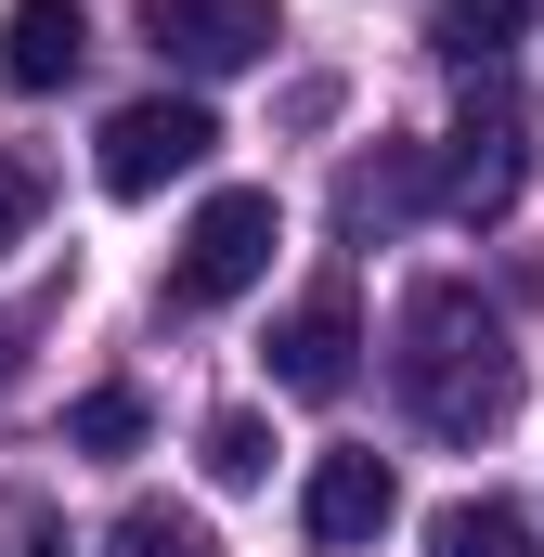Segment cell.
Here are the masks:
<instances>
[{
  "instance_id": "5b68a950",
  "label": "cell",
  "mask_w": 544,
  "mask_h": 557,
  "mask_svg": "<svg viewBox=\"0 0 544 557\" xmlns=\"http://www.w3.org/2000/svg\"><path fill=\"white\" fill-rule=\"evenodd\" d=\"M441 208L454 221H506L519 208V117H506V91H480L454 143H441Z\"/></svg>"
},
{
  "instance_id": "2e32d148",
  "label": "cell",
  "mask_w": 544,
  "mask_h": 557,
  "mask_svg": "<svg viewBox=\"0 0 544 557\" xmlns=\"http://www.w3.org/2000/svg\"><path fill=\"white\" fill-rule=\"evenodd\" d=\"M13 557H78V545H65V519H26V545H13Z\"/></svg>"
},
{
  "instance_id": "30bf717a",
  "label": "cell",
  "mask_w": 544,
  "mask_h": 557,
  "mask_svg": "<svg viewBox=\"0 0 544 557\" xmlns=\"http://www.w3.org/2000/svg\"><path fill=\"white\" fill-rule=\"evenodd\" d=\"M428 557H544V532L506 506V493H467V506L428 519Z\"/></svg>"
},
{
  "instance_id": "4fadbf2b",
  "label": "cell",
  "mask_w": 544,
  "mask_h": 557,
  "mask_svg": "<svg viewBox=\"0 0 544 557\" xmlns=\"http://www.w3.org/2000/svg\"><path fill=\"white\" fill-rule=\"evenodd\" d=\"M65 441H78V454H143V389H78Z\"/></svg>"
},
{
  "instance_id": "3957f363",
  "label": "cell",
  "mask_w": 544,
  "mask_h": 557,
  "mask_svg": "<svg viewBox=\"0 0 544 557\" xmlns=\"http://www.w3.org/2000/svg\"><path fill=\"white\" fill-rule=\"evenodd\" d=\"M208 143H221V117L195 104V91H156V104H118L104 117V195H169L182 169H208Z\"/></svg>"
},
{
  "instance_id": "9c48e42d",
  "label": "cell",
  "mask_w": 544,
  "mask_h": 557,
  "mask_svg": "<svg viewBox=\"0 0 544 557\" xmlns=\"http://www.w3.org/2000/svg\"><path fill=\"white\" fill-rule=\"evenodd\" d=\"M428 195H441V169H428L415 143H403V156H363V169L337 182V234H350V247H376V234H403Z\"/></svg>"
},
{
  "instance_id": "6da1fadb",
  "label": "cell",
  "mask_w": 544,
  "mask_h": 557,
  "mask_svg": "<svg viewBox=\"0 0 544 557\" xmlns=\"http://www.w3.org/2000/svg\"><path fill=\"white\" fill-rule=\"evenodd\" d=\"M390 376H403V416L428 441H493L519 416V350H506V311L480 285H415L403 298V337H390Z\"/></svg>"
},
{
  "instance_id": "8992f818",
  "label": "cell",
  "mask_w": 544,
  "mask_h": 557,
  "mask_svg": "<svg viewBox=\"0 0 544 557\" xmlns=\"http://www.w3.org/2000/svg\"><path fill=\"white\" fill-rule=\"evenodd\" d=\"M350 350H363V311H350V285H311V298L272 324V389H298V403H337V389H350Z\"/></svg>"
},
{
  "instance_id": "5bb4252c",
  "label": "cell",
  "mask_w": 544,
  "mask_h": 557,
  "mask_svg": "<svg viewBox=\"0 0 544 557\" xmlns=\"http://www.w3.org/2000/svg\"><path fill=\"white\" fill-rule=\"evenodd\" d=\"M519 26H532V0H441V39H454L467 65H493Z\"/></svg>"
},
{
  "instance_id": "9a60e30c",
  "label": "cell",
  "mask_w": 544,
  "mask_h": 557,
  "mask_svg": "<svg viewBox=\"0 0 544 557\" xmlns=\"http://www.w3.org/2000/svg\"><path fill=\"white\" fill-rule=\"evenodd\" d=\"M39 208H52V182H39L26 156H0V247H26V234H39Z\"/></svg>"
},
{
  "instance_id": "ba28073f",
  "label": "cell",
  "mask_w": 544,
  "mask_h": 557,
  "mask_svg": "<svg viewBox=\"0 0 544 557\" xmlns=\"http://www.w3.org/2000/svg\"><path fill=\"white\" fill-rule=\"evenodd\" d=\"M78 52H91V13H78V0H13V13H0V78H13V91H65Z\"/></svg>"
},
{
  "instance_id": "52a82bcc",
  "label": "cell",
  "mask_w": 544,
  "mask_h": 557,
  "mask_svg": "<svg viewBox=\"0 0 544 557\" xmlns=\"http://www.w3.org/2000/svg\"><path fill=\"white\" fill-rule=\"evenodd\" d=\"M298 519H311V545H376V532L403 519L390 454H324V467H311V493H298Z\"/></svg>"
},
{
  "instance_id": "8fae6325",
  "label": "cell",
  "mask_w": 544,
  "mask_h": 557,
  "mask_svg": "<svg viewBox=\"0 0 544 557\" xmlns=\"http://www.w3.org/2000/svg\"><path fill=\"white\" fill-rule=\"evenodd\" d=\"M195 454H208V480H221V493H260V480H272V428H260V416H208Z\"/></svg>"
},
{
  "instance_id": "e0dca14e",
  "label": "cell",
  "mask_w": 544,
  "mask_h": 557,
  "mask_svg": "<svg viewBox=\"0 0 544 557\" xmlns=\"http://www.w3.org/2000/svg\"><path fill=\"white\" fill-rule=\"evenodd\" d=\"M13 350H26V311H0V376H13Z\"/></svg>"
},
{
  "instance_id": "7a4b0ae2",
  "label": "cell",
  "mask_w": 544,
  "mask_h": 557,
  "mask_svg": "<svg viewBox=\"0 0 544 557\" xmlns=\"http://www.w3.org/2000/svg\"><path fill=\"white\" fill-rule=\"evenodd\" d=\"M272 247H285V208H272L260 182L208 195L195 234H182V260H169V311H221V298H247V285L272 273Z\"/></svg>"
},
{
  "instance_id": "7c38bea8",
  "label": "cell",
  "mask_w": 544,
  "mask_h": 557,
  "mask_svg": "<svg viewBox=\"0 0 544 557\" xmlns=\"http://www.w3.org/2000/svg\"><path fill=\"white\" fill-rule=\"evenodd\" d=\"M104 557H221V532H208V519H182V506H131Z\"/></svg>"
},
{
  "instance_id": "277c9868",
  "label": "cell",
  "mask_w": 544,
  "mask_h": 557,
  "mask_svg": "<svg viewBox=\"0 0 544 557\" xmlns=\"http://www.w3.org/2000/svg\"><path fill=\"white\" fill-rule=\"evenodd\" d=\"M143 39L182 78H234V65H260L272 39H285V13L272 0H143Z\"/></svg>"
}]
</instances>
